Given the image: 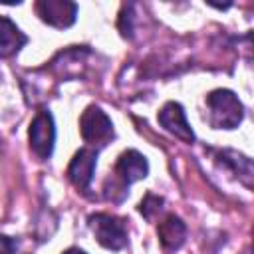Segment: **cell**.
I'll list each match as a JSON object with an SVG mask.
<instances>
[{
  "label": "cell",
  "mask_w": 254,
  "mask_h": 254,
  "mask_svg": "<svg viewBox=\"0 0 254 254\" xmlns=\"http://www.w3.org/2000/svg\"><path fill=\"white\" fill-rule=\"evenodd\" d=\"M36 12L42 22L54 28H69L77 18V4L69 0H40L36 4Z\"/></svg>",
  "instance_id": "cell-5"
},
{
  "label": "cell",
  "mask_w": 254,
  "mask_h": 254,
  "mask_svg": "<svg viewBox=\"0 0 254 254\" xmlns=\"http://www.w3.org/2000/svg\"><path fill=\"white\" fill-rule=\"evenodd\" d=\"M64 254H85L83 250H79V248H67Z\"/></svg>",
  "instance_id": "cell-13"
},
{
  "label": "cell",
  "mask_w": 254,
  "mask_h": 254,
  "mask_svg": "<svg viewBox=\"0 0 254 254\" xmlns=\"http://www.w3.org/2000/svg\"><path fill=\"white\" fill-rule=\"evenodd\" d=\"M16 252V242L10 236L0 234V254H14Z\"/></svg>",
  "instance_id": "cell-12"
},
{
  "label": "cell",
  "mask_w": 254,
  "mask_h": 254,
  "mask_svg": "<svg viewBox=\"0 0 254 254\" xmlns=\"http://www.w3.org/2000/svg\"><path fill=\"white\" fill-rule=\"evenodd\" d=\"M208 121L214 129H234L244 117V107L234 91L214 89L206 95Z\"/></svg>",
  "instance_id": "cell-1"
},
{
  "label": "cell",
  "mask_w": 254,
  "mask_h": 254,
  "mask_svg": "<svg viewBox=\"0 0 254 254\" xmlns=\"http://www.w3.org/2000/svg\"><path fill=\"white\" fill-rule=\"evenodd\" d=\"M161 204H163V198H161V196L147 194V196L141 200L139 210H141V214H143L145 218H149V220H151V218H153V214L161 210Z\"/></svg>",
  "instance_id": "cell-11"
},
{
  "label": "cell",
  "mask_w": 254,
  "mask_h": 254,
  "mask_svg": "<svg viewBox=\"0 0 254 254\" xmlns=\"http://www.w3.org/2000/svg\"><path fill=\"white\" fill-rule=\"evenodd\" d=\"M147 173H149V163L135 149H129V151L121 153L117 163H115V177H117V181L123 189H127L135 181L145 179Z\"/></svg>",
  "instance_id": "cell-7"
},
{
  "label": "cell",
  "mask_w": 254,
  "mask_h": 254,
  "mask_svg": "<svg viewBox=\"0 0 254 254\" xmlns=\"http://www.w3.org/2000/svg\"><path fill=\"white\" fill-rule=\"evenodd\" d=\"M28 42V38L20 32V28L10 20L0 16V60L12 58L20 52V48Z\"/></svg>",
  "instance_id": "cell-10"
},
{
  "label": "cell",
  "mask_w": 254,
  "mask_h": 254,
  "mask_svg": "<svg viewBox=\"0 0 254 254\" xmlns=\"http://www.w3.org/2000/svg\"><path fill=\"white\" fill-rule=\"evenodd\" d=\"M157 232H159V240H161L163 248L169 250V252L179 250L185 244V238H187V226L175 214H169L165 220H161Z\"/></svg>",
  "instance_id": "cell-9"
},
{
  "label": "cell",
  "mask_w": 254,
  "mask_h": 254,
  "mask_svg": "<svg viewBox=\"0 0 254 254\" xmlns=\"http://www.w3.org/2000/svg\"><path fill=\"white\" fill-rule=\"evenodd\" d=\"M79 133L89 145H105L113 139V123L97 105H89L79 119Z\"/></svg>",
  "instance_id": "cell-3"
},
{
  "label": "cell",
  "mask_w": 254,
  "mask_h": 254,
  "mask_svg": "<svg viewBox=\"0 0 254 254\" xmlns=\"http://www.w3.org/2000/svg\"><path fill=\"white\" fill-rule=\"evenodd\" d=\"M95 165H97V151L91 147H83L73 155V159L67 167V179L71 181L73 187L83 190L89 187V183L93 179Z\"/></svg>",
  "instance_id": "cell-8"
},
{
  "label": "cell",
  "mask_w": 254,
  "mask_h": 254,
  "mask_svg": "<svg viewBox=\"0 0 254 254\" xmlns=\"http://www.w3.org/2000/svg\"><path fill=\"white\" fill-rule=\"evenodd\" d=\"M89 228L95 234L97 242L107 250H121L127 246V228L117 216L105 212L91 214Z\"/></svg>",
  "instance_id": "cell-2"
},
{
  "label": "cell",
  "mask_w": 254,
  "mask_h": 254,
  "mask_svg": "<svg viewBox=\"0 0 254 254\" xmlns=\"http://www.w3.org/2000/svg\"><path fill=\"white\" fill-rule=\"evenodd\" d=\"M157 119H159V123H161V127L165 131H169L171 135L179 137L181 141H185V143H192L194 141V133H192V129H190V125L187 121V115H185V109H183L181 103H177V101L165 103L163 109L159 111Z\"/></svg>",
  "instance_id": "cell-6"
},
{
  "label": "cell",
  "mask_w": 254,
  "mask_h": 254,
  "mask_svg": "<svg viewBox=\"0 0 254 254\" xmlns=\"http://www.w3.org/2000/svg\"><path fill=\"white\" fill-rule=\"evenodd\" d=\"M30 147L40 159H48L54 151V141H56V127H54V117L50 111L42 109L36 113V117L30 123L28 131Z\"/></svg>",
  "instance_id": "cell-4"
}]
</instances>
